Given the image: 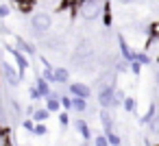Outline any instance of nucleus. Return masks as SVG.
<instances>
[{
    "instance_id": "nucleus-1",
    "label": "nucleus",
    "mask_w": 159,
    "mask_h": 146,
    "mask_svg": "<svg viewBox=\"0 0 159 146\" xmlns=\"http://www.w3.org/2000/svg\"><path fill=\"white\" fill-rule=\"evenodd\" d=\"M94 59H96V46H94V42H92L89 37H81V39L76 42L74 50H72V57H70L72 66L79 70L83 63L94 61Z\"/></svg>"
},
{
    "instance_id": "nucleus-2",
    "label": "nucleus",
    "mask_w": 159,
    "mask_h": 146,
    "mask_svg": "<svg viewBox=\"0 0 159 146\" xmlns=\"http://www.w3.org/2000/svg\"><path fill=\"white\" fill-rule=\"evenodd\" d=\"M50 29H52V16L50 13L39 11V13H33L31 16V31H33V35L37 39H44Z\"/></svg>"
},
{
    "instance_id": "nucleus-3",
    "label": "nucleus",
    "mask_w": 159,
    "mask_h": 146,
    "mask_svg": "<svg viewBox=\"0 0 159 146\" xmlns=\"http://www.w3.org/2000/svg\"><path fill=\"white\" fill-rule=\"evenodd\" d=\"M100 11H102V0H85V2L79 7L81 18L87 20V22H94L100 16Z\"/></svg>"
},
{
    "instance_id": "nucleus-4",
    "label": "nucleus",
    "mask_w": 159,
    "mask_h": 146,
    "mask_svg": "<svg viewBox=\"0 0 159 146\" xmlns=\"http://www.w3.org/2000/svg\"><path fill=\"white\" fill-rule=\"evenodd\" d=\"M7 50H9V55H11V57L16 59V66H18V74H20V79H22V76L26 74V70L31 68V66H29V59H26V57H24V55H22V52H20V50L16 48V46H9V44H7Z\"/></svg>"
},
{
    "instance_id": "nucleus-5",
    "label": "nucleus",
    "mask_w": 159,
    "mask_h": 146,
    "mask_svg": "<svg viewBox=\"0 0 159 146\" xmlns=\"http://www.w3.org/2000/svg\"><path fill=\"white\" fill-rule=\"evenodd\" d=\"M0 72H2V79L7 81V85L9 87H18L20 85V74H18V70L11 66V63H2V66H0Z\"/></svg>"
},
{
    "instance_id": "nucleus-6",
    "label": "nucleus",
    "mask_w": 159,
    "mask_h": 146,
    "mask_svg": "<svg viewBox=\"0 0 159 146\" xmlns=\"http://www.w3.org/2000/svg\"><path fill=\"white\" fill-rule=\"evenodd\" d=\"M68 92H70V96L72 98H89L92 96V89H89V85H85V83H81V81H74V83H68Z\"/></svg>"
},
{
    "instance_id": "nucleus-7",
    "label": "nucleus",
    "mask_w": 159,
    "mask_h": 146,
    "mask_svg": "<svg viewBox=\"0 0 159 146\" xmlns=\"http://www.w3.org/2000/svg\"><path fill=\"white\" fill-rule=\"evenodd\" d=\"M118 46H120V57H122V61H126V63L135 61V50L126 44V37H124L122 33L118 35Z\"/></svg>"
},
{
    "instance_id": "nucleus-8",
    "label": "nucleus",
    "mask_w": 159,
    "mask_h": 146,
    "mask_svg": "<svg viewBox=\"0 0 159 146\" xmlns=\"http://www.w3.org/2000/svg\"><path fill=\"white\" fill-rule=\"evenodd\" d=\"M113 89L116 87H100L98 89V105H100V109H111V105H113Z\"/></svg>"
},
{
    "instance_id": "nucleus-9",
    "label": "nucleus",
    "mask_w": 159,
    "mask_h": 146,
    "mask_svg": "<svg viewBox=\"0 0 159 146\" xmlns=\"http://www.w3.org/2000/svg\"><path fill=\"white\" fill-rule=\"evenodd\" d=\"M74 129L79 131V135L83 137V142H92V129H89V124L83 118H76L74 120Z\"/></svg>"
},
{
    "instance_id": "nucleus-10",
    "label": "nucleus",
    "mask_w": 159,
    "mask_h": 146,
    "mask_svg": "<svg viewBox=\"0 0 159 146\" xmlns=\"http://www.w3.org/2000/svg\"><path fill=\"white\" fill-rule=\"evenodd\" d=\"M16 48H18L22 55H31V57L37 55V48H35L31 42H26L24 37H16Z\"/></svg>"
},
{
    "instance_id": "nucleus-11",
    "label": "nucleus",
    "mask_w": 159,
    "mask_h": 146,
    "mask_svg": "<svg viewBox=\"0 0 159 146\" xmlns=\"http://www.w3.org/2000/svg\"><path fill=\"white\" fill-rule=\"evenodd\" d=\"M113 120H116V118L111 116V109H100V122H102V131H105V133L113 131V126H116Z\"/></svg>"
},
{
    "instance_id": "nucleus-12",
    "label": "nucleus",
    "mask_w": 159,
    "mask_h": 146,
    "mask_svg": "<svg viewBox=\"0 0 159 146\" xmlns=\"http://www.w3.org/2000/svg\"><path fill=\"white\" fill-rule=\"evenodd\" d=\"M52 79H55V83H59V85H68V83H70V70H68V68H55V70H52Z\"/></svg>"
},
{
    "instance_id": "nucleus-13",
    "label": "nucleus",
    "mask_w": 159,
    "mask_h": 146,
    "mask_svg": "<svg viewBox=\"0 0 159 146\" xmlns=\"http://www.w3.org/2000/svg\"><path fill=\"white\" fill-rule=\"evenodd\" d=\"M35 89L39 92V98H46L48 94H50V83H46L39 74L35 76Z\"/></svg>"
},
{
    "instance_id": "nucleus-14",
    "label": "nucleus",
    "mask_w": 159,
    "mask_h": 146,
    "mask_svg": "<svg viewBox=\"0 0 159 146\" xmlns=\"http://www.w3.org/2000/svg\"><path fill=\"white\" fill-rule=\"evenodd\" d=\"M155 113H157V100H152V103L148 105L146 113H144V116L139 118V124H142V126H146V124H148V122H150V120L155 118Z\"/></svg>"
},
{
    "instance_id": "nucleus-15",
    "label": "nucleus",
    "mask_w": 159,
    "mask_h": 146,
    "mask_svg": "<svg viewBox=\"0 0 159 146\" xmlns=\"http://www.w3.org/2000/svg\"><path fill=\"white\" fill-rule=\"evenodd\" d=\"M111 22H113L111 5H109V0H102V24L105 26H111Z\"/></svg>"
},
{
    "instance_id": "nucleus-16",
    "label": "nucleus",
    "mask_w": 159,
    "mask_h": 146,
    "mask_svg": "<svg viewBox=\"0 0 159 146\" xmlns=\"http://www.w3.org/2000/svg\"><path fill=\"white\" fill-rule=\"evenodd\" d=\"M126 113H135L137 111V100L133 98V96H124V100H122V105H120Z\"/></svg>"
},
{
    "instance_id": "nucleus-17",
    "label": "nucleus",
    "mask_w": 159,
    "mask_h": 146,
    "mask_svg": "<svg viewBox=\"0 0 159 146\" xmlns=\"http://www.w3.org/2000/svg\"><path fill=\"white\" fill-rule=\"evenodd\" d=\"M72 109H74L76 113H85V111L89 109V105H87L85 98H72Z\"/></svg>"
},
{
    "instance_id": "nucleus-18",
    "label": "nucleus",
    "mask_w": 159,
    "mask_h": 146,
    "mask_svg": "<svg viewBox=\"0 0 159 146\" xmlns=\"http://www.w3.org/2000/svg\"><path fill=\"white\" fill-rule=\"evenodd\" d=\"M48 118H50V113H48L44 107H42V109H35V113L31 116V120H33L35 124H44V120H48Z\"/></svg>"
},
{
    "instance_id": "nucleus-19",
    "label": "nucleus",
    "mask_w": 159,
    "mask_h": 146,
    "mask_svg": "<svg viewBox=\"0 0 159 146\" xmlns=\"http://www.w3.org/2000/svg\"><path fill=\"white\" fill-rule=\"evenodd\" d=\"M59 105H61V111H72V96L70 94H61L59 96Z\"/></svg>"
},
{
    "instance_id": "nucleus-20",
    "label": "nucleus",
    "mask_w": 159,
    "mask_h": 146,
    "mask_svg": "<svg viewBox=\"0 0 159 146\" xmlns=\"http://www.w3.org/2000/svg\"><path fill=\"white\" fill-rule=\"evenodd\" d=\"M102 135L107 137V144H109V146H120V144H122V137H120L116 131H109V133H102Z\"/></svg>"
},
{
    "instance_id": "nucleus-21",
    "label": "nucleus",
    "mask_w": 159,
    "mask_h": 146,
    "mask_svg": "<svg viewBox=\"0 0 159 146\" xmlns=\"http://www.w3.org/2000/svg\"><path fill=\"white\" fill-rule=\"evenodd\" d=\"M148 126V131H150V135H155V137H159V111L155 113V118L146 124Z\"/></svg>"
},
{
    "instance_id": "nucleus-22",
    "label": "nucleus",
    "mask_w": 159,
    "mask_h": 146,
    "mask_svg": "<svg viewBox=\"0 0 159 146\" xmlns=\"http://www.w3.org/2000/svg\"><path fill=\"white\" fill-rule=\"evenodd\" d=\"M48 113H59V109H61V105H59V100H55V98H46V107H44Z\"/></svg>"
},
{
    "instance_id": "nucleus-23",
    "label": "nucleus",
    "mask_w": 159,
    "mask_h": 146,
    "mask_svg": "<svg viewBox=\"0 0 159 146\" xmlns=\"http://www.w3.org/2000/svg\"><path fill=\"white\" fill-rule=\"evenodd\" d=\"M111 70H113L116 74H124V72H129V63L122 61V59H120V61H113V68H111Z\"/></svg>"
},
{
    "instance_id": "nucleus-24",
    "label": "nucleus",
    "mask_w": 159,
    "mask_h": 146,
    "mask_svg": "<svg viewBox=\"0 0 159 146\" xmlns=\"http://www.w3.org/2000/svg\"><path fill=\"white\" fill-rule=\"evenodd\" d=\"M124 96H126V94H124L122 89H118V87H116V89H113V105H111V109L120 107V105H122V100H124Z\"/></svg>"
},
{
    "instance_id": "nucleus-25",
    "label": "nucleus",
    "mask_w": 159,
    "mask_h": 146,
    "mask_svg": "<svg viewBox=\"0 0 159 146\" xmlns=\"http://www.w3.org/2000/svg\"><path fill=\"white\" fill-rule=\"evenodd\" d=\"M135 61H137L139 66H148L152 59H150V55H148V52H135Z\"/></svg>"
},
{
    "instance_id": "nucleus-26",
    "label": "nucleus",
    "mask_w": 159,
    "mask_h": 146,
    "mask_svg": "<svg viewBox=\"0 0 159 146\" xmlns=\"http://www.w3.org/2000/svg\"><path fill=\"white\" fill-rule=\"evenodd\" d=\"M150 37H159V20L152 22V24H148V39Z\"/></svg>"
},
{
    "instance_id": "nucleus-27",
    "label": "nucleus",
    "mask_w": 159,
    "mask_h": 146,
    "mask_svg": "<svg viewBox=\"0 0 159 146\" xmlns=\"http://www.w3.org/2000/svg\"><path fill=\"white\" fill-rule=\"evenodd\" d=\"M142 68H144V66H139L137 61H131V63H129V72H131V74H135V76H139V74H142Z\"/></svg>"
},
{
    "instance_id": "nucleus-28",
    "label": "nucleus",
    "mask_w": 159,
    "mask_h": 146,
    "mask_svg": "<svg viewBox=\"0 0 159 146\" xmlns=\"http://www.w3.org/2000/svg\"><path fill=\"white\" fill-rule=\"evenodd\" d=\"M59 124H61L63 129L70 124V116H68V111H61V113H59Z\"/></svg>"
},
{
    "instance_id": "nucleus-29",
    "label": "nucleus",
    "mask_w": 159,
    "mask_h": 146,
    "mask_svg": "<svg viewBox=\"0 0 159 146\" xmlns=\"http://www.w3.org/2000/svg\"><path fill=\"white\" fill-rule=\"evenodd\" d=\"M48 133V129H46V124H35V129H33V135H46Z\"/></svg>"
},
{
    "instance_id": "nucleus-30",
    "label": "nucleus",
    "mask_w": 159,
    "mask_h": 146,
    "mask_svg": "<svg viewBox=\"0 0 159 146\" xmlns=\"http://www.w3.org/2000/svg\"><path fill=\"white\" fill-rule=\"evenodd\" d=\"M22 126H24V131L33 133V129H35V122H33L31 118H26V120H22Z\"/></svg>"
},
{
    "instance_id": "nucleus-31",
    "label": "nucleus",
    "mask_w": 159,
    "mask_h": 146,
    "mask_svg": "<svg viewBox=\"0 0 159 146\" xmlns=\"http://www.w3.org/2000/svg\"><path fill=\"white\" fill-rule=\"evenodd\" d=\"M92 139H94V146H109L105 135H96V137H92Z\"/></svg>"
},
{
    "instance_id": "nucleus-32",
    "label": "nucleus",
    "mask_w": 159,
    "mask_h": 146,
    "mask_svg": "<svg viewBox=\"0 0 159 146\" xmlns=\"http://www.w3.org/2000/svg\"><path fill=\"white\" fill-rule=\"evenodd\" d=\"M122 7H131V5H139V2H146V0H118Z\"/></svg>"
},
{
    "instance_id": "nucleus-33",
    "label": "nucleus",
    "mask_w": 159,
    "mask_h": 146,
    "mask_svg": "<svg viewBox=\"0 0 159 146\" xmlns=\"http://www.w3.org/2000/svg\"><path fill=\"white\" fill-rule=\"evenodd\" d=\"M29 96H31V100H39V92L35 89V85L29 87Z\"/></svg>"
},
{
    "instance_id": "nucleus-34",
    "label": "nucleus",
    "mask_w": 159,
    "mask_h": 146,
    "mask_svg": "<svg viewBox=\"0 0 159 146\" xmlns=\"http://www.w3.org/2000/svg\"><path fill=\"white\" fill-rule=\"evenodd\" d=\"M9 13H11V9H9L7 5H0V20H5Z\"/></svg>"
},
{
    "instance_id": "nucleus-35",
    "label": "nucleus",
    "mask_w": 159,
    "mask_h": 146,
    "mask_svg": "<svg viewBox=\"0 0 159 146\" xmlns=\"http://www.w3.org/2000/svg\"><path fill=\"white\" fill-rule=\"evenodd\" d=\"M35 109H37V107H35V105H29V107H26V109H24V113H26V116H29V118H31V116H33V113H35Z\"/></svg>"
},
{
    "instance_id": "nucleus-36",
    "label": "nucleus",
    "mask_w": 159,
    "mask_h": 146,
    "mask_svg": "<svg viewBox=\"0 0 159 146\" xmlns=\"http://www.w3.org/2000/svg\"><path fill=\"white\" fill-rule=\"evenodd\" d=\"M152 79H155V87H157V94H159V68L155 70V74H152Z\"/></svg>"
},
{
    "instance_id": "nucleus-37",
    "label": "nucleus",
    "mask_w": 159,
    "mask_h": 146,
    "mask_svg": "<svg viewBox=\"0 0 159 146\" xmlns=\"http://www.w3.org/2000/svg\"><path fill=\"white\" fill-rule=\"evenodd\" d=\"M18 146H24V144H18Z\"/></svg>"
},
{
    "instance_id": "nucleus-38",
    "label": "nucleus",
    "mask_w": 159,
    "mask_h": 146,
    "mask_svg": "<svg viewBox=\"0 0 159 146\" xmlns=\"http://www.w3.org/2000/svg\"><path fill=\"white\" fill-rule=\"evenodd\" d=\"M155 146H159V144H155Z\"/></svg>"
}]
</instances>
